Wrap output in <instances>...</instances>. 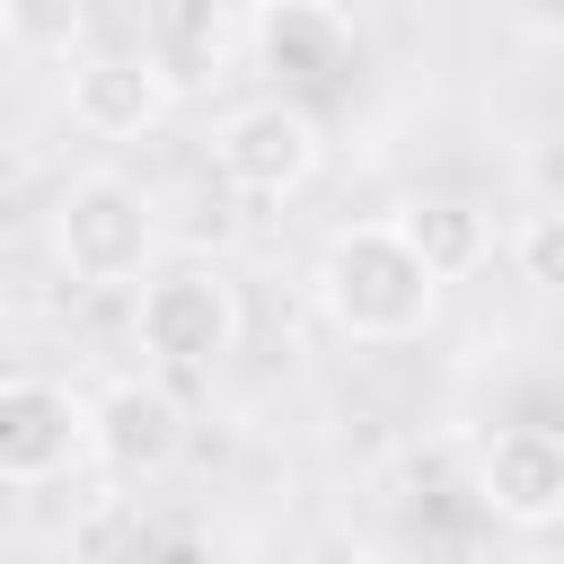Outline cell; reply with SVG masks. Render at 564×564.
<instances>
[{"mask_svg": "<svg viewBox=\"0 0 564 564\" xmlns=\"http://www.w3.org/2000/svg\"><path fill=\"white\" fill-rule=\"evenodd\" d=\"M317 308L344 344H414L441 308V273L405 247L397 220H344L317 247Z\"/></svg>", "mask_w": 564, "mask_h": 564, "instance_id": "6da1fadb", "label": "cell"}, {"mask_svg": "<svg viewBox=\"0 0 564 564\" xmlns=\"http://www.w3.org/2000/svg\"><path fill=\"white\" fill-rule=\"evenodd\" d=\"M247 335V300L220 264L203 256H176V264H150L132 282V344L159 379H203L238 352Z\"/></svg>", "mask_w": 564, "mask_h": 564, "instance_id": "7a4b0ae2", "label": "cell"}, {"mask_svg": "<svg viewBox=\"0 0 564 564\" xmlns=\"http://www.w3.org/2000/svg\"><path fill=\"white\" fill-rule=\"evenodd\" d=\"M53 264L79 291H132L159 264V203L115 167L70 176L53 203Z\"/></svg>", "mask_w": 564, "mask_h": 564, "instance_id": "3957f363", "label": "cell"}, {"mask_svg": "<svg viewBox=\"0 0 564 564\" xmlns=\"http://www.w3.org/2000/svg\"><path fill=\"white\" fill-rule=\"evenodd\" d=\"M317 167H326V123L291 88H264L212 123V176L247 203H291Z\"/></svg>", "mask_w": 564, "mask_h": 564, "instance_id": "277c9868", "label": "cell"}, {"mask_svg": "<svg viewBox=\"0 0 564 564\" xmlns=\"http://www.w3.org/2000/svg\"><path fill=\"white\" fill-rule=\"evenodd\" d=\"M176 449H185V405H176L167 379L123 370V379H106V388L88 397V467H106L115 485L167 476Z\"/></svg>", "mask_w": 564, "mask_h": 564, "instance_id": "5b68a950", "label": "cell"}, {"mask_svg": "<svg viewBox=\"0 0 564 564\" xmlns=\"http://www.w3.org/2000/svg\"><path fill=\"white\" fill-rule=\"evenodd\" d=\"M467 494L520 529V538H546L564 520V432L555 423H502L494 441L467 449Z\"/></svg>", "mask_w": 564, "mask_h": 564, "instance_id": "8992f818", "label": "cell"}, {"mask_svg": "<svg viewBox=\"0 0 564 564\" xmlns=\"http://www.w3.org/2000/svg\"><path fill=\"white\" fill-rule=\"evenodd\" d=\"M79 458H88V397H70L62 379L9 370L0 379V485L35 494V485H62Z\"/></svg>", "mask_w": 564, "mask_h": 564, "instance_id": "52a82bcc", "label": "cell"}, {"mask_svg": "<svg viewBox=\"0 0 564 564\" xmlns=\"http://www.w3.org/2000/svg\"><path fill=\"white\" fill-rule=\"evenodd\" d=\"M176 106V79L159 70L150 44H79L70 53V123L97 141H141Z\"/></svg>", "mask_w": 564, "mask_h": 564, "instance_id": "ba28073f", "label": "cell"}, {"mask_svg": "<svg viewBox=\"0 0 564 564\" xmlns=\"http://www.w3.org/2000/svg\"><path fill=\"white\" fill-rule=\"evenodd\" d=\"M256 62L273 70V88H317L352 62V26L335 0H256Z\"/></svg>", "mask_w": 564, "mask_h": 564, "instance_id": "9c48e42d", "label": "cell"}, {"mask_svg": "<svg viewBox=\"0 0 564 564\" xmlns=\"http://www.w3.org/2000/svg\"><path fill=\"white\" fill-rule=\"evenodd\" d=\"M388 220L405 229V247H414L441 282L476 273V264H485V247H494L485 212H476V203H458V194H414V203H405V212H388Z\"/></svg>", "mask_w": 564, "mask_h": 564, "instance_id": "30bf717a", "label": "cell"}, {"mask_svg": "<svg viewBox=\"0 0 564 564\" xmlns=\"http://www.w3.org/2000/svg\"><path fill=\"white\" fill-rule=\"evenodd\" d=\"M141 44L159 53V70L176 88H194L203 70H220V0H159V18H150Z\"/></svg>", "mask_w": 564, "mask_h": 564, "instance_id": "8fae6325", "label": "cell"}, {"mask_svg": "<svg viewBox=\"0 0 564 564\" xmlns=\"http://www.w3.org/2000/svg\"><path fill=\"white\" fill-rule=\"evenodd\" d=\"M0 44L26 62H70L88 44V0H0Z\"/></svg>", "mask_w": 564, "mask_h": 564, "instance_id": "7c38bea8", "label": "cell"}, {"mask_svg": "<svg viewBox=\"0 0 564 564\" xmlns=\"http://www.w3.org/2000/svg\"><path fill=\"white\" fill-rule=\"evenodd\" d=\"M511 264H520L529 291H555V282H564V212H555V203L520 212V229H511Z\"/></svg>", "mask_w": 564, "mask_h": 564, "instance_id": "4fadbf2b", "label": "cell"}, {"mask_svg": "<svg viewBox=\"0 0 564 564\" xmlns=\"http://www.w3.org/2000/svg\"><path fill=\"white\" fill-rule=\"evenodd\" d=\"M70 546L79 555H115V546H159V529H150V511L141 502H123V494H106L88 520H70Z\"/></svg>", "mask_w": 564, "mask_h": 564, "instance_id": "5bb4252c", "label": "cell"}, {"mask_svg": "<svg viewBox=\"0 0 564 564\" xmlns=\"http://www.w3.org/2000/svg\"><path fill=\"white\" fill-rule=\"evenodd\" d=\"M397 485H405V494H467V449H458V441H432V449L414 441V449L397 458Z\"/></svg>", "mask_w": 564, "mask_h": 564, "instance_id": "9a60e30c", "label": "cell"}, {"mask_svg": "<svg viewBox=\"0 0 564 564\" xmlns=\"http://www.w3.org/2000/svg\"><path fill=\"white\" fill-rule=\"evenodd\" d=\"M238 9H256V0H238Z\"/></svg>", "mask_w": 564, "mask_h": 564, "instance_id": "2e32d148", "label": "cell"}]
</instances>
